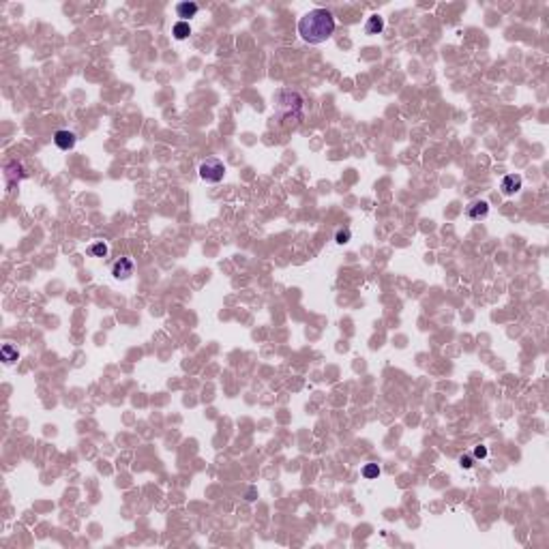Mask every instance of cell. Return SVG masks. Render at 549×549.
<instances>
[{
	"instance_id": "5bb4252c",
	"label": "cell",
	"mask_w": 549,
	"mask_h": 549,
	"mask_svg": "<svg viewBox=\"0 0 549 549\" xmlns=\"http://www.w3.org/2000/svg\"><path fill=\"white\" fill-rule=\"evenodd\" d=\"M350 238H352V232H350L348 228L337 230V234H335V243H337V245H348Z\"/></svg>"
},
{
	"instance_id": "ba28073f",
	"label": "cell",
	"mask_w": 549,
	"mask_h": 549,
	"mask_svg": "<svg viewBox=\"0 0 549 549\" xmlns=\"http://www.w3.org/2000/svg\"><path fill=\"white\" fill-rule=\"evenodd\" d=\"M200 11V7L196 3H178L176 5V15L180 18V22H189L191 18H196Z\"/></svg>"
},
{
	"instance_id": "6da1fadb",
	"label": "cell",
	"mask_w": 549,
	"mask_h": 549,
	"mask_svg": "<svg viewBox=\"0 0 549 549\" xmlns=\"http://www.w3.org/2000/svg\"><path fill=\"white\" fill-rule=\"evenodd\" d=\"M333 32H335V18L326 9H311L298 20V35L309 45H320L328 41L333 37Z\"/></svg>"
},
{
	"instance_id": "30bf717a",
	"label": "cell",
	"mask_w": 549,
	"mask_h": 549,
	"mask_svg": "<svg viewBox=\"0 0 549 549\" xmlns=\"http://www.w3.org/2000/svg\"><path fill=\"white\" fill-rule=\"evenodd\" d=\"M382 30H384V18H380V15H371V18L367 20V24H365V32L367 35H380Z\"/></svg>"
},
{
	"instance_id": "9c48e42d",
	"label": "cell",
	"mask_w": 549,
	"mask_h": 549,
	"mask_svg": "<svg viewBox=\"0 0 549 549\" xmlns=\"http://www.w3.org/2000/svg\"><path fill=\"white\" fill-rule=\"evenodd\" d=\"M13 176H18V178L22 180V178H26V172H24V167L18 163V161H11L9 165L5 167V178H7V187H9L11 185V178Z\"/></svg>"
},
{
	"instance_id": "277c9868",
	"label": "cell",
	"mask_w": 549,
	"mask_h": 549,
	"mask_svg": "<svg viewBox=\"0 0 549 549\" xmlns=\"http://www.w3.org/2000/svg\"><path fill=\"white\" fill-rule=\"evenodd\" d=\"M487 215H489V204L485 200H474L466 206V217L472 221H481V219H485Z\"/></svg>"
},
{
	"instance_id": "2e32d148",
	"label": "cell",
	"mask_w": 549,
	"mask_h": 549,
	"mask_svg": "<svg viewBox=\"0 0 549 549\" xmlns=\"http://www.w3.org/2000/svg\"><path fill=\"white\" fill-rule=\"evenodd\" d=\"M459 466L466 468V470H470V468L474 466V457L472 455H462L459 457Z\"/></svg>"
},
{
	"instance_id": "5b68a950",
	"label": "cell",
	"mask_w": 549,
	"mask_h": 549,
	"mask_svg": "<svg viewBox=\"0 0 549 549\" xmlns=\"http://www.w3.org/2000/svg\"><path fill=\"white\" fill-rule=\"evenodd\" d=\"M133 268H135L133 260H129V257H120V260H116L114 266H112V274H114V279L125 281L133 274Z\"/></svg>"
},
{
	"instance_id": "8992f818",
	"label": "cell",
	"mask_w": 549,
	"mask_h": 549,
	"mask_svg": "<svg viewBox=\"0 0 549 549\" xmlns=\"http://www.w3.org/2000/svg\"><path fill=\"white\" fill-rule=\"evenodd\" d=\"M75 142H77V137L73 131H67V129H58V131L54 133V144L58 146L60 150H71L75 146Z\"/></svg>"
},
{
	"instance_id": "52a82bcc",
	"label": "cell",
	"mask_w": 549,
	"mask_h": 549,
	"mask_svg": "<svg viewBox=\"0 0 549 549\" xmlns=\"http://www.w3.org/2000/svg\"><path fill=\"white\" fill-rule=\"evenodd\" d=\"M500 189H502L504 196H515L521 189V176L519 174H508L500 182Z\"/></svg>"
},
{
	"instance_id": "9a60e30c",
	"label": "cell",
	"mask_w": 549,
	"mask_h": 549,
	"mask_svg": "<svg viewBox=\"0 0 549 549\" xmlns=\"http://www.w3.org/2000/svg\"><path fill=\"white\" fill-rule=\"evenodd\" d=\"M380 466L378 464H367L365 468H362V476H365V479H378V476H380Z\"/></svg>"
},
{
	"instance_id": "e0dca14e",
	"label": "cell",
	"mask_w": 549,
	"mask_h": 549,
	"mask_svg": "<svg viewBox=\"0 0 549 549\" xmlns=\"http://www.w3.org/2000/svg\"><path fill=\"white\" fill-rule=\"evenodd\" d=\"M472 457H474V459H485V457H487V446H483V444H481V446H476Z\"/></svg>"
},
{
	"instance_id": "7a4b0ae2",
	"label": "cell",
	"mask_w": 549,
	"mask_h": 549,
	"mask_svg": "<svg viewBox=\"0 0 549 549\" xmlns=\"http://www.w3.org/2000/svg\"><path fill=\"white\" fill-rule=\"evenodd\" d=\"M274 112L281 118L284 125H296L298 120L303 118V97L296 90H279L277 97H274Z\"/></svg>"
},
{
	"instance_id": "8fae6325",
	"label": "cell",
	"mask_w": 549,
	"mask_h": 549,
	"mask_svg": "<svg viewBox=\"0 0 549 549\" xmlns=\"http://www.w3.org/2000/svg\"><path fill=\"white\" fill-rule=\"evenodd\" d=\"M172 35L178 39V41H182V39H187L191 35V26H189V22H176L174 24V28H172Z\"/></svg>"
},
{
	"instance_id": "3957f363",
	"label": "cell",
	"mask_w": 549,
	"mask_h": 549,
	"mask_svg": "<svg viewBox=\"0 0 549 549\" xmlns=\"http://www.w3.org/2000/svg\"><path fill=\"white\" fill-rule=\"evenodd\" d=\"M200 178L204 180V182H221L223 180V176H225V165H223V161L221 159H206V161H202L200 163Z\"/></svg>"
},
{
	"instance_id": "7c38bea8",
	"label": "cell",
	"mask_w": 549,
	"mask_h": 549,
	"mask_svg": "<svg viewBox=\"0 0 549 549\" xmlns=\"http://www.w3.org/2000/svg\"><path fill=\"white\" fill-rule=\"evenodd\" d=\"M90 253H93L95 257H106V255L110 253V247L103 243V240H97V243L90 245Z\"/></svg>"
},
{
	"instance_id": "4fadbf2b",
	"label": "cell",
	"mask_w": 549,
	"mask_h": 549,
	"mask_svg": "<svg viewBox=\"0 0 549 549\" xmlns=\"http://www.w3.org/2000/svg\"><path fill=\"white\" fill-rule=\"evenodd\" d=\"M0 352H3V360L5 362H15V360H18V350H15L11 343H5Z\"/></svg>"
}]
</instances>
